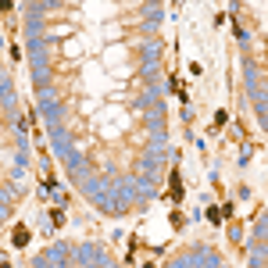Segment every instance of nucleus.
Here are the masks:
<instances>
[{
    "label": "nucleus",
    "mask_w": 268,
    "mask_h": 268,
    "mask_svg": "<svg viewBox=\"0 0 268 268\" xmlns=\"http://www.w3.org/2000/svg\"><path fill=\"white\" fill-rule=\"evenodd\" d=\"M25 243H29V229L18 226V229H14V247H25Z\"/></svg>",
    "instance_id": "obj_1"
}]
</instances>
